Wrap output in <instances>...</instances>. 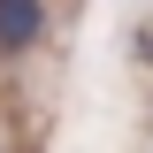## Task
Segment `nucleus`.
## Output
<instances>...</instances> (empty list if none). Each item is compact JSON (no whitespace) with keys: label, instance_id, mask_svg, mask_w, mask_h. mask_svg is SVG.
Segmentation results:
<instances>
[{"label":"nucleus","instance_id":"obj_1","mask_svg":"<svg viewBox=\"0 0 153 153\" xmlns=\"http://www.w3.org/2000/svg\"><path fill=\"white\" fill-rule=\"evenodd\" d=\"M46 38V0H0V54H23Z\"/></svg>","mask_w":153,"mask_h":153}]
</instances>
